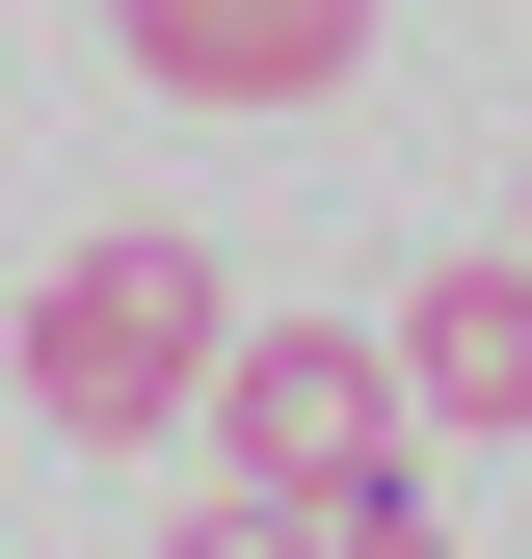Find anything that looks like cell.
<instances>
[{"label": "cell", "mask_w": 532, "mask_h": 559, "mask_svg": "<svg viewBox=\"0 0 532 559\" xmlns=\"http://www.w3.org/2000/svg\"><path fill=\"white\" fill-rule=\"evenodd\" d=\"M160 559H347V533H319V507H266V479H214V507H186Z\"/></svg>", "instance_id": "5b68a950"}, {"label": "cell", "mask_w": 532, "mask_h": 559, "mask_svg": "<svg viewBox=\"0 0 532 559\" xmlns=\"http://www.w3.org/2000/svg\"><path fill=\"white\" fill-rule=\"evenodd\" d=\"M186 427H214V479H266V507H319V533L426 507V453H399V373H373L347 320H240L214 373H186Z\"/></svg>", "instance_id": "6da1fadb"}, {"label": "cell", "mask_w": 532, "mask_h": 559, "mask_svg": "<svg viewBox=\"0 0 532 559\" xmlns=\"http://www.w3.org/2000/svg\"><path fill=\"white\" fill-rule=\"evenodd\" d=\"M214 346H240L214 240H186V214H107V240L27 294V400H53V427H186V373H214Z\"/></svg>", "instance_id": "7a4b0ae2"}, {"label": "cell", "mask_w": 532, "mask_h": 559, "mask_svg": "<svg viewBox=\"0 0 532 559\" xmlns=\"http://www.w3.org/2000/svg\"><path fill=\"white\" fill-rule=\"evenodd\" d=\"M373 373H399V427H532V266H506V240H452L426 294H399Z\"/></svg>", "instance_id": "277c9868"}, {"label": "cell", "mask_w": 532, "mask_h": 559, "mask_svg": "<svg viewBox=\"0 0 532 559\" xmlns=\"http://www.w3.org/2000/svg\"><path fill=\"white\" fill-rule=\"evenodd\" d=\"M160 107H347L373 81V0H107Z\"/></svg>", "instance_id": "3957f363"}, {"label": "cell", "mask_w": 532, "mask_h": 559, "mask_svg": "<svg viewBox=\"0 0 532 559\" xmlns=\"http://www.w3.org/2000/svg\"><path fill=\"white\" fill-rule=\"evenodd\" d=\"M506 266H532V214H506Z\"/></svg>", "instance_id": "52a82bcc"}, {"label": "cell", "mask_w": 532, "mask_h": 559, "mask_svg": "<svg viewBox=\"0 0 532 559\" xmlns=\"http://www.w3.org/2000/svg\"><path fill=\"white\" fill-rule=\"evenodd\" d=\"M347 559H452V533H426V507H373V533H347Z\"/></svg>", "instance_id": "8992f818"}]
</instances>
